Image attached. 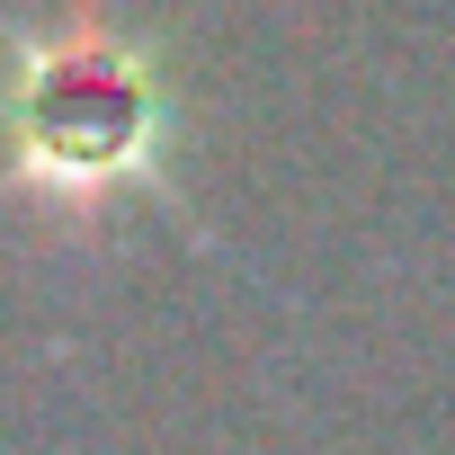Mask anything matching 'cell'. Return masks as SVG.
<instances>
[{
    "label": "cell",
    "mask_w": 455,
    "mask_h": 455,
    "mask_svg": "<svg viewBox=\"0 0 455 455\" xmlns=\"http://www.w3.org/2000/svg\"><path fill=\"white\" fill-rule=\"evenodd\" d=\"M28 152L45 170H108L143 143V90L125 81V63L90 54H45L36 72V108H28Z\"/></svg>",
    "instance_id": "6da1fadb"
}]
</instances>
